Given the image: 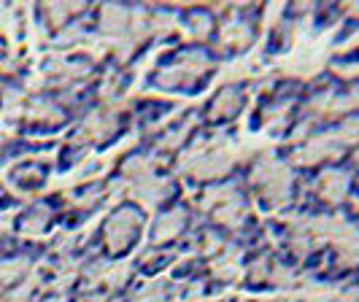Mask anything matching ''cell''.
I'll list each match as a JSON object with an SVG mask.
<instances>
[{"label": "cell", "instance_id": "5b68a950", "mask_svg": "<svg viewBox=\"0 0 359 302\" xmlns=\"http://www.w3.org/2000/svg\"><path fill=\"white\" fill-rule=\"evenodd\" d=\"M343 138L335 132V135H322L316 141H311L308 146H303L300 151H294V162L297 165H313V162H322L327 157H335L341 151Z\"/></svg>", "mask_w": 359, "mask_h": 302}, {"label": "cell", "instance_id": "277c9868", "mask_svg": "<svg viewBox=\"0 0 359 302\" xmlns=\"http://www.w3.org/2000/svg\"><path fill=\"white\" fill-rule=\"evenodd\" d=\"M233 162H235L233 149H224V146H222V149H211L208 154H200L198 160L189 165V170L198 178H214V176L227 173Z\"/></svg>", "mask_w": 359, "mask_h": 302}, {"label": "cell", "instance_id": "1f68e13d", "mask_svg": "<svg viewBox=\"0 0 359 302\" xmlns=\"http://www.w3.org/2000/svg\"><path fill=\"white\" fill-rule=\"evenodd\" d=\"M268 275V270H265V259H259L257 265H254V270H252V281H262Z\"/></svg>", "mask_w": 359, "mask_h": 302}, {"label": "cell", "instance_id": "3957f363", "mask_svg": "<svg viewBox=\"0 0 359 302\" xmlns=\"http://www.w3.org/2000/svg\"><path fill=\"white\" fill-rule=\"evenodd\" d=\"M208 68V60L203 54H189L187 60H181L179 65L168 68L160 73V84L162 87H184V84H192L200 73Z\"/></svg>", "mask_w": 359, "mask_h": 302}, {"label": "cell", "instance_id": "836d02e7", "mask_svg": "<svg viewBox=\"0 0 359 302\" xmlns=\"http://www.w3.org/2000/svg\"><path fill=\"white\" fill-rule=\"evenodd\" d=\"M357 167H359V154H357Z\"/></svg>", "mask_w": 359, "mask_h": 302}, {"label": "cell", "instance_id": "6da1fadb", "mask_svg": "<svg viewBox=\"0 0 359 302\" xmlns=\"http://www.w3.org/2000/svg\"><path fill=\"white\" fill-rule=\"evenodd\" d=\"M252 181L257 186H262V192L268 197L270 205H284L289 200V186H292V176L284 165L273 160H262L252 173Z\"/></svg>", "mask_w": 359, "mask_h": 302}, {"label": "cell", "instance_id": "8fae6325", "mask_svg": "<svg viewBox=\"0 0 359 302\" xmlns=\"http://www.w3.org/2000/svg\"><path fill=\"white\" fill-rule=\"evenodd\" d=\"M241 108V95L235 89H224L211 106V116L214 119H222V116H233L235 111Z\"/></svg>", "mask_w": 359, "mask_h": 302}, {"label": "cell", "instance_id": "cb8c5ba5", "mask_svg": "<svg viewBox=\"0 0 359 302\" xmlns=\"http://www.w3.org/2000/svg\"><path fill=\"white\" fill-rule=\"evenodd\" d=\"M268 278L273 281V284H278V286H292V284H294V273H292L289 267H284V265H276V267H273Z\"/></svg>", "mask_w": 359, "mask_h": 302}, {"label": "cell", "instance_id": "52a82bcc", "mask_svg": "<svg viewBox=\"0 0 359 302\" xmlns=\"http://www.w3.org/2000/svg\"><path fill=\"white\" fill-rule=\"evenodd\" d=\"M332 240H335V249H338V256H341L343 265H357L359 262V232L346 224Z\"/></svg>", "mask_w": 359, "mask_h": 302}, {"label": "cell", "instance_id": "7402d4cb", "mask_svg": "<svg viewBox=\"0 0 359 302\" xmlns=\"http://www.w3.org/2000/svg\"><path fill=\"white\" fill-rule=\"evenodd\" d=\"M138 302H165V284L151 281L149 286H144V291L138 294Z\"/></svg>", "mask_w": 359, "mask_h": 302}, {"label": "cell", "instance_id": "8992f818", "mask_svg": "<svg viewBox=\"0 0 359 302\" xmlns=\"http://www.w3.org/2000/svg\"><path fill=\"white\" fill-rule=\"evenodd\" d=\"M116 127V116L108 111H95L92 116H87V122L81 125V138L84 141H106L108 135Z\"/></svg>", "mask_w": 359, "mask_h": 302}, {"label": "cell", "instance_id": "5bb4252c", "mask_svg": "<svg viewBox=\"0 0 359 302\" xmlns=\"http://www.w3.org/2000/svg\"><path fill=\"white\" fill-rule=\"evenodd\" d=\"M216 221H222V224H230V227H238L241 224V216H243V205H241V200H233V203H227V205H219L214 211Z\"/></svg>", "mask_w": 359, "mask_h": 302}, {"label": "cell", "instance_id": "4dcf8cb0", "mask_svg": "<svg viewBox=\"0 0 359 302\" xmlns=\"http://www.w3.org/2000/svg\"><path fill=\"white\" fill-rule=\"evenodd\" d=\"M170 22H173V19L165 17V14H157V17L151 19V25H154V30H157V33H162V30H170Z\"/></svg>", "mask_w": 359, "mask_h": 302}, {"label": "cell", "instance_id": "484cf974", "mask_svg": "<svg viewBox=\"0 0 359 302\" xmlns=\"http://www.w3.org/2000/svg\"><path fill=\"white\" fill-rule=\"evenodd\" d=\"M81 6H49V17H52L54 25H62V19L73 14V11H79Z\"/></svg>", "mask_w": 359, "mask_h": 302}, {"label": "cell", "instance_id": "603a6c76", "mask_svg": "<svg viewBox=\"0 0 359 302\" xmlns=\"http://www.w3.org/2000/svg\"><path fill=\"white\" fill-rule=\"evenodd\" d=\"M359 106V87L351 89L348 95H343V97H335L332 100V106L327 108V111H351V108Z\"/></svg>", "mask_w": 359, "mask_h": 302}, {"label": "cell", "instance_id": "d4e9b609", "mask_svg": "<svg viewBox=\"0 0 359 302\" xmlns=\"http://www.w3.org/2000/svg\"><path fill=\"white\" fill-rule=\"evenodd\" d=\"M46 208H38L36 214H30L27 216V221H25V230L27 232H38V230H43V224H46Z\"/></svg>", "mask_w": 359, "mask_h": 302}, {"label": "cell", "instance_id": "e0dca14e", "mask_svg": "<svg viewBox=\"0 0 359 302\" xmlns=\"http://www.w3.org/2000/svg\"><path fill=\"white\" fill-rule=\"evenodd\" d=\"M233 200H241V197H238V192H235V189H230V186H222V189L208 192L203 205H205V208H211V211H216L219 205H227V203H233Z\"/></svg>", "mask_w": 359, "mask_h": 302}, {"label": "cell", "instance_id": "d6a6232c", "mask_svg": "<svg viewBox=\"0 0 359 302\" xmlns=\"http://www.w3.org/2000/svg\"><path fill=\"white\" fill-rule=\"evenodd\" d=\"M216 246H219V238H216V235H208V238H205V251L208 249L214 251Z\"/></svg>", "mask_w": 359, "mask_h": 302}, {"label": "cell", "instance_id": "44dd1931", "mask_svg": "<svg viewBox=\"0 0 359 302\" xmlns=\"http://www.w3.org/2000/svg\"><path fill=\"white\" fill-rule=\"evenodd\" d=\"M30 116L38 119V122H57L60 119V111L52 103H36V106L30 108Z\"/></svg>", "mask_w": 359, "mask_h": 302}, {"label": "cell", "instance_id": "4fadbf2b", "mask_svg": "<svg viewBox=\"0 0 359 302\" xmlns=\"http://www.w3.org/2000/svg\"><path fill=\"white\" fill-rule=\"evenodd\" d=\"M238 251H224L222 256H216L214 262H211V273H214L216 278H222V281H230L235 273H238Z\"/></svg>", "mask_w": 359, "mask_h": 302}, {"label": "cell", "instance_id": "83f0119b", "mask_svg": "<svg viewBox=\"0 0 359 302\" xmlns=\"http://www.w3.org/2000/svg\"><path fill=\"white\" fill-rule=\"evenodd\" d=\"M341 135L343 141H359V119H351V122H346V125L341 127Z\"/></svg>", "mask_w": 359, "mask_h": 302}, {"label": "cell", "instance_id": "9a60e30c", "mask_svg": "<svg viewBox=\"0 0 359 302\" xmlns=\"http://www.w3.org/2000/svg\"><path fill=\"white\" fill-rule=\"evenodd\" d=\"M249 41H252V30L246 25L233 22V25L224 27V43H230V46H246Z\"/></svg>", "mask_w": 359, "mask_h": 302}, {"label": "cell", "instance_id": "e575fe53", "mask_svg": "<svg viewBox=\"0 0 359 302\" xmlns=\"http://www.w3.org/2000/svg\"><path fill=\"white\" fill-rule=\"evenodd\" d=\"M49 302H62V300H49Z\"/></svg>", "mask_w": 359, "mask_h": 302}, {"label": "cell", "instance_id": "9c48e42d", "mask_svg": "<svg viewBox=\"0 0 359 302\" xmlns=\"http://www.w3.org/2000/svg\"><path fill=\"white\" fill-rule=\"evenodd\" d=\"M346 186H348V178L343 176V173H335V170H330V173H324L319 178V195L327 200V203H338L343 195H346Z\"/></svg>", "mask_w": 359, "mask_h": 302}, {"label": "cell", "instance_id": "ac0fdd59", "mask_svg": "<svg viewBox=\"0 0 359 302\" xmlns=\"http://www.w3.org/2000/svg\"><path fill=\"white\" fill-rule=\"evenodd\" d=\"M130 278V265L127 262H116V265H111L108 270H103V281L108 286H122Z\"/></svg>", "mask_w": 359, "mask_h": 302}, {"label": "cell", "instance_id": "4316f807", "mask_svg": "<svg viewBox=\"0 0 359 302\" xmlns=\"http://www.w3.org/2000/svg\"><path fill=\"white\" fill-rule=\"evenodd\" d=\"M208 27H211V22H208V17H203V14H195L192 17V36H208Z\"/></svg>", "mask_w": 359, "mask_h": 302}, {"label": "cell", "instance_id": "7c38bea8", "mask_svg": "<svg viewBox=\"0 0 359 302\" xmlns=\"http://www.w3.org/2000/svg\"><path fill=\"white\" fill-rule=\"evenodd\" d=\"M168 189H170L168 181H162V178L160 181H151V178H146L144 184L135 189V195H138V200L146 203V205H154V203H160L162 197L168 195Z\"/></svg>", "mask_w": 359, "mask_h": 302}, {"label": "cell", "instance_id": "f546056e", "mask_svg": "<svg viewBox=\"0 0 359 302\" xmlns=\"http://www.w3.org/2000/svg\"><path fill=\"white\" fill-rule=\"evenodd\" d=\"M33 289H36V284H25V286H22V289H19V291H14V294L8 297V302H22V300H27Z\"/></svg>", "mask_w": 359, "mask_h": 302}, {"label": "cell", "instance_id": "7a4b0ae2", "mask_svg": "<svg viewBox=\"0 0 359 302\" xmlns=\"http://www.w3.org/2000/svg\"><path fill=\"white\" fill-rule=\"evenodd\" d=\"M138 227H141V219H138V214H135V211L125 208V211L114 214L111 219H108L106 232H103V235H106V246L111 251L127 249V246H130V240L135 238Z\"/></svg>", "mask_w": 359, "mask_h": 302}, {"label": "cell", "instance_id": "30bf717a", "mask_svg": "<svg viewBox=\"0 0 359 302\" xmlns=\"http://www.w3.org/2000/svg\"><path fill=\"white\" fill-rule=\"evenodd\" d=\"M184 227V211H170V214H165L157 221V227H154V240L157 243H165V240H170V238H176Z\"/></svg>", "mask_w": 359, "mask_h": 302}, {"label": "cell", "instance_id": "ba28073f", "mask_svg": "<svg viewBox=\"0 0 359 302\" xmlns=\"http://www.w3.org/2000/svg\"><path fill=\"white\" fill-rule=\"evenodd\" d=\"M127 25H130V11L127 8H122V6H103V11H100L103 33H111V36L125 33Z\"/></svg>", "mask_w": 359, "mask_h": 302}, {"label": "cell", "instance_id": "d6986e66", "mask_svg": "<svg viewBox=\"0 0 359 302\" xmlns=\"http://www.w3.org/2000/svg\"><path fill=\"white\" fill-rule=\"evenodd\" d=\"M122 173H125L127 178H144L146 181L149 173H151V162L144 160V157H133V160L122 167Z\"/></svg>", "mask_w": 359, "mask_h": 302}, {"label": "cell", "instance_id": "2e32d148", "mask_svg": "<svg viewBox=\"0 0 359 302\" xmlns=\"http://www.w3.org/2000/svg\"><path fill=\"white\" fill-rule=\"evenodd\" d=\"M300 297L306 302H330L335 297V289H330V286L324 284H306L303 291H300Z\"/></svg>", "mask_w": 359, "mask_h": 302}, {"label": "cell", "instance_id": "ffe728a7", "mask_svg": "<svg viewBox=\"0 0 359 302\" xmlns=\"http://www.w3.org/2000/svg\"><path fill=\"white\" fill-rule=\"evenodd\" d=\"M25 270H27V262H6V265H0V289L14 284Z\"/></svg>", "mask_w": 359, "mask_h": 302}, {"label": "cell", "instance_id": "f1b7e54d", "mask_svg": "<svg viewBox=\"0 0 359 302\" xmlns=\"http://www.w3.org/2000/svg\"><path fill=\"white\" fill-rule=\"evenodd\" d=\"M189 127H192V122H187L184 127H179L170 138H165V141H162V149H173V146H179V143L184 141V135H187V130H189Z\"/></svg>", "mask_w": 359, "mask_h": 302}]
</instances>
